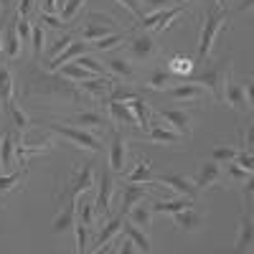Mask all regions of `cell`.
Wrapping results in <instances>:
<instances>
[{
  "instance_id": "cell-16",
  "label": "cell",
  "mask_w": 254,
  "mask_h": 254,
  "mask_svg": "<svg viewBox=\"0 0 254 254\" xmlns=\"http://www.w3.org/2000/svg\"><path fill=\"white\" fill-rule=\"evenodd\" d=\"M173 224L181 231H186V234H193V231H198L203 226V216L198 214V211H193V206H190V208H183V211H178V214H173Z\"/></svg>"
},
{
  "instance_id": "cell-47",
  "label": "cell",
  "mask_w": 254,
  "mask_h": 254,
  "mask_svg": "<svg viewBox=\"0 0 254 254\" xmlns=\"http://www.w3.org/2000/svg\"><path fill=\"white\" fill-rule=\"evenodd\" d=\"M132 97H135V92H132V89H122V87H117V89H115V87H112V92H110V97H107V99H115V102H130Z\"/></svg>"
},
{
  "instance_id": "cell-36",
  "label": "cell",
  "mask_w": 254,
  "mask_h": 254,
  "mask_svg": "<svg viewBox=\"0 0 254 254\" xmlns=\"http://www.w3.org/2000/svg\"><path fill=\"white\" fill-rule=\"evenodd\" d=\"M0 102H3L5 107L13 102V76L5 66H0Z\"/></svg>"
},
{
  "instance_id": "cell-45",
  "label": "cell",
  "mask_w": 254,
  "mask_h": 254,
  "mask_svg": "<svg viewBox=\"0 0 254 254\" xmlns=\"http://www.w3.org/2000/svg\"><path fill=\"white\" fill-rule=\"evenodd\" d=\"M79 66H84V69H89L92 74H104V66L97 61V59H92V56H87V54H81V56H76L74 59Z\"/></svg>"
},
{
  "instance_id": "cell-22",
  "label": "cell",
  "mask_w": 254,
  "mask_h": 254,
  "mask_svg": "<svg viewBox=\"0 0 254 254\" xmlns=\"http://www.w3.org/2000/svg\"><path fill=\"white\" fill-rule=\"evenodd\" d=\"M127 104H130V110H132L137 125L142 127V130H147V127H150V117H153V110H150V104H147V99L140 97V94H135Z\"/></svg>"
},
{
  "instance_id": "cell-21",
  "label": "cell",
  "mask_w": 254,
  "mask_h": 254,
  "mask_svg": "<svg viewBox=\"0 0 254 254\" xmlns=\"http://www.w3.org/2000/svg\"><path fill=\"white\" fill-rule=\"evenodd\" d=\"M224 102H229L237 112H249L252 110L249 104H247V99H244L242 84H237V81H226V87H224Z\"/></svg>"
},
{
  "instance_id": "cell-51",
  "label": "cell",
  "mask_w": 254,
  "mask_h": 254,
  "mask_svg": "<svg viewBox=\"0 0 254 254\" xmlns=\"http://www.w3.org/2000/svg\"><path fill=\"white\" fill-rule=\"evenodd\" d=\"M71 41H74V36H71V33H64V36L59 38V44H56V46L51 49V59H54V56H59V54H61L64 49H66V46L71 44Z\"/></svg>"
},
{
  "instance_id": "cell-29",
  "label": "cell",
  "mask_w": 254,
  "mask_h": 254,
  "mask_svg": "<svg viewBox=\"0 0 254 254\" xmlns=\"http://www.w3.org/2000/svg\"><path fill=\"white\" fill-rule=\"evenodd\" d=\"M3 51L8 59H20L23 54V46H20V38H18V31H15V23H8L5 26V41H3Z\"/></svg>"
},
{
  "instance_id": "cell-31",
  "label": "cell",
  "mask_w": 254,
  "mask_h": 254,
  "mask_svg": "<svg viewBox=\"0 0 254 254\" xmlns=\"http://www.w3.org/2000/svg\"><path fill=\"white\" fill-rule=\"evenodd\" d=\"M147 140L150 142H168V145H178L181 142V135L176 130H165L160 125H150V130H147Z\"/></svg>"
},
{
  "instance_id": "cell-46",
  "label": "cell",
  "mask_w": 254,
  "mask_h": 254,
  "mask_svg": "<svg viewBox=\"0 0 254 254\" xmlns=\"http://www.w3.org/2000/svg\"><path fill=\"white\" fill-rule=\"evenodd\" d=\"M38 20H41V23H46V26H51V28H56V31H61L64 26H66L61 18H56L54 13H44V10L38 13Z\"/></svg>"
},
{
  "instance_id": "cell-27",
  "label": "cell",
  "mask_w": 254,
  "mask_h": 254,
  "mask_svg": "<svg viewBox=\"0 0 254 254\" xmlns=\"http://www.w3.org/2000/svg\"><path fill=\"white\" fill-rule=\"evenodd\" d=\"M15 163V145H13V132H3L0 140V171H10Z\"/></svg>"
},
{
  "instance_id": "cell-32",
  "label": "cell",
  "mask_w": 254,
  "mask_h": 254,
  "mask_svg": "<svg viewBox=\"0 0 254 254\" xmlns=\"http://www.w3.org/2000/svg\"><path fill=\"white\" fill-rule=\"evenodd\" d=\"M107 69H110L115 76H122V79H135V66H132V61H127V59L110 56V59H107Z\"/></svg>"
},
{
  "instance_id": "cell-19",
  "label": "cell",
  "mask_w": 254,
  "mask_h": 254,
  "mask_svg": "<svg viewBox=\"0 0 254 254\" xmlns=\"http://www.w3.org/2000/svg\"><path fill=\"white\" fill-rule=\"evenodd\" d=\"M122 221H125V216L120 214L117 219H112V221H107V224H104V229L99 231V237H97V244L92 247V252H102V249H107V244L120 234V231H122Z\"/></svg>"
},
{
  "instance_id": "cell-15",
  "label": "cell",
  "mask_w": 254,
  "mask_h": 254,
  "mask_svg": "<svg viewBox=\"0 0 254 254\" xmlns=\"http://www.w3.org/2000/svg\"><path fill=\"white\" fill-rule=\"evenodd\" d=\"M221 176H224V171H221V163H216V160H208V163H203V168L198 171V176H196L193 186H196L198 190L211 188V186L221 183Z\"/></svg>"
},
{
  "instance_id": "cell-53",
  "label": "cell",
  "mask_w": 254,
  "mask_h": 254,
  "mask_svg": "<svg viewBox=\"0 0 254 254\" xmlns=\"http://www.w3.org/2000/svg\"><path fill=\"white\" fill-rule=\"evenodd\" d=\"M252 76H247L244 81H242V92H244V99H247V104H249V107H252Z\"/></svg>"
},
{
  "instance_id": "cell-49",
  "label": "cell",
  "mask_w": 254,
  "mask_h": 254,
  "mask_svg": "<svg viewBox=\"0 0 254 254\" xmlns=\"http://www.w3.org/2000/svg\"><path fill=\"white\" fill-rule=\"evenodd\" d=\"M234 163H237L239 168H244L247 173H252V150H239L237 158H234Z\"/></svg>"
},
{
  "instance_id": "cell-55",
  "label": "cell",
  "mask_w": 254,
  "mask_h": 254,
  "mask_svg": "<svg viewBox=\"0 0 254 254\" xmlns=\"http://www.w3.org/2000/svg\"><path fill=\"white\" fill-rule=\"evenodd\" d=\"M44 13H56L59 10V0H44V8H41Z\"/></svg>"
},
{
  "instance_id": "cell-30",
  "label": "cell",
  "mask_w": 254,
  "mask_h": 254,
  "mask_svg": "<svg viewBox=\"0 0 254 254\" xmlns=\"http://www.w3.org/2000/svg\"><path fill=\"white\" fill-rule=\"evenodd\" d=\"M26 168L23 171H15V173H0V201H3L10 190H15V188H20V183H23V178H26Z\"/></svg>"
},
{
  "instance_id": "cell-38",
  "label": "cell",
  "mask_w": 254,
  "mask_h": 254,
  "mask_svg": "<svg viewBox=\"0 0 254 254\" xmlns=\"http://www.w3.org/2000/svg\"><path fill=\"white\" fill-rule=\"evenodd\" d=\"M122 41H125V33H122V31H115V33H110V36L94 41L92 49H97V51H110V49H115V46H122Z\"/></svg>"
},
{
  "instance_id": "cell-20",
  "label": "cell",
  "mask_w": 254,
  "mask_h": 254,
  "mask_svg": "<svg viewBox=\"0 0 254 254\" xmlns=\"http://www.w3.org/2000/svg\"><path fill=\"white\" fill-rule=\"evenodd\" d=\"M125 216L130 219L135 226H140L142 231H147V229L153 226V208H150V206H145L142 201H137L135 206H130V211H127Z\"/></svg>"
},
{
  "instance_id": "cell-10",
  "label": "cell",
  "mask_w": 254,
  "mask_h": 254,
  "mask_svg": "<svg viewBox=\"0 0 254 254\" xmlns=\"http://www.w3.org/2000/svg\"><path fill=\"white\" fill-rule=\"evenodd\" d=\"M92 186H94V165L92 163H84L81 168H76V171H74L69 186H64V188H66L71 196H79V193H84V190H89Z\"/></svg>"
},
{
  "instance_id": "cell-5",
  "label": "cell",
  "mask_w": 254,
  "mask_h": 254,
  "mask_svg": "<svg viewBox=\"0 0 254 254\" xmlns=\"http://www.w3.org/2000/svg\"><path fill=\"white\" fill-rule=\"evenodd\" d=\"M183 8H186V5L178 3V5H173V8H165V10H153L150 15H142L137 23H140L142 31H163V28L171 26V20H173L176 15L183 13Z\"/></svg>"
},
{
  "instance_id": "cell-2",
  "label": "cell",
  "mask_w": 254,
  "mask_h": 254,
  "mask_svg": "<svg viewBox=\"0 0 254 254\" xmlns=\"http://www.w3.org/2000/svg\"><path fill=\"white\" fill-rule=\"evenodd\" d=\"M229 76H231V59H221L216 66L203 69L198 76H188V81H196V84H201V87H206L208 94H211V99L221 102L224 99V87H226Z\"/></svg>"
},
{
  "instance_id": "cell-48",
  "label": "cell",
  "mask_w": 254,
  "mask_h": 254,
  "mask_svg": "<svg viewBox=\"0 0 254 254\" xmlns=\"http://www.w3.org/2000/svg\"><path fill=\"white\" fill-rule=\"evenodd\" d=\"M117 3H120V5H125L127 10H130L135 20H140V18H142V5H140V0H117Z\"/></svg>"
},
{
  "instance_id": "cell-23",
  "label": "cell",
  "mask_w": 254,
  "mask_h": 254,
  "mask_svg": "<svg viewBox=\"0 0 254 254\" xmlns=\"http://www.w3.org/2000/svg\"><path fill=\"white\" fill-rule=\"evenodd\" d=\"M107 110H110V117L117 122V125H137L130 104L127 102H115V99H107Z\"/></svg>"
},
{
  "instance_id": "cell-52",
  "label": "cell",
  "mask_w": 254,
  "mask_h": 254,
  "mask_svg": "<svg viewBox=\"0 0 254 254\" xmlns=\"http://www.w3.org/2000/svg\"><path fill=\"white\" fill-rule=\"evenodd\" d=\"M31 8H33V0H20V3H18V10H15V15H20V18H28V15H31Z\"/></svg>"
},
{
  "instance_id": "cell-13",
  "label": "cell",
  "mask_w": 254,
  "mask_h": 254,
  "mask_svg": "<svg viewBox=\"0 0 254 254\" xmlns=\"http://www.w3.org/2000/svg\"><path fill=\"white\" fill-rule=\"evenodd\" d=\"M127 165V145L122 140L120 132H112V142H110V171L112 173H125Z\"/></svg>"
},
{
  "instance_id": "cell-33",
  "label": "cell",
  "mask_w": 254,
  "mask_h": 254,
  "mask_svg": "<svg viewBox=\"0 0 254 254\" xmlns=\"http://www.w3.org/2000/svg\"><path fill=\"white\" fill-rule=\"evenodd\" d=\"M127 181L130 183H147V186H153V171H150V160L147 158H140L137 165H135V171L127 176Z\"/></svg>"
},
{
  "instance_id": "cell-60",
  "label": "cell",
  "mask_w": 254,
  "mask_h": 254,
  "mask_svg": "<svg viewBox=\"0 0 254 254\" xmlns=\"http://www.w3.org/2000/svg\"><path fill=\"white\" fill-rule=\"evenodd\" d=\"M183 3H186V0H183Z\"/></svg>"
},
{
  "instance_id": "cell-7",
  "label": "cell",
  "mask_w": 254,
  "mask_h": 254,
  "mask_svg": "<svg viewBox=\"0 0 254 254\" xmlns=\"http://www.w3.org/2000/svg\"><path fill=\"white\" fill-rule=\"evenodd\" d=\"M150 198V190H147V183H120V201H122V206H120V214L125 216L127 211H130V206H135L137 201H147Z\"/></svg>"
},
{
  "instance_id": "cell-34",
  "label": "cell",
  "mask_w": 254,
  "mask_h": 254,
  "mask_svg": "<svg viewBox=\"0 0 254 254\" xmlns=\"http://www.w3.org/2000/svg\"><path fill=\"white\" fill-rule=\"evenodd\" d=\"M59 76H66V79H74V81H87V79H92L94 74H92L89 69L79 66L76 61H69V64H64V66L59 69Z\"/></svg>"
},
{
  "instance_id": "cell-17",
  "label": "cell",
  "mask_w": 254,
  "mask_h": 254,
  "mask_svg": "<svg viewBox=\"0 0 254 254\" xmlns=\"http://www.w3.org/2000/svg\"><path fill=\"white\" fill-rule=\"evenodd\" d=\"M160 183H165L168 188H173L176 193H181V196H188V198H196V186H193V181H188V178H183V176H178V173H165V176H160Z\"/></svg>"
},
{
  "instance_id": "cell-8",
  "label": "cell",
  "mask_w": 254,
  "mask_h": 254,
  "mask_svg": "<svg viewBox=\"0 0 254 254\" xmlns=\"http://www.w3.org/2000/svg\"><path fill=\"white\" fill-rule=\"evenodd\" d=\"M153 56H158L155 38L147 33V31L137 33V36L130 41V59H135V61H150Z\"/></svg>"
},
{
  "instance_id": "cell-11",
  "label": "cell",
  "mask_w": 254,
  "mask_h": 254,
  "mask_svg": "<svg viewBox=\"0 0 254 254\" xmlns=\"http://www.w3.org/2000/svg\"><path fill=\"white\" fill-rule=\"evenodd\" d=\"M81 84V92H87L89 97L94 99H107L112 87H115V79L110 74H99V76H92L87 81H79Z\"/></svg>"
},
{
  "instance_id": "cell-9",
  "label": "cell",
  "mask_w": 254,
  "mask_h": 254,
  "mask_svg": "<svg viewBox=\"0 0 254 254\" xmlns=\"http://www.w3.org/2000/svg\"><path fill=\"white\" fill-rule=\"evenodd\" d=\"M165 92L171 94L173 99H183V102H198V99L208 97V89L206 87H201V84H196V81H188V79L173 84V87H168Z\"/></svg>"
},
{
  "instance_id": "cell-37",
  "label": "cell",
  "mask_w": 254,
  "mask_h": 254,
  "mask_svg": "<svg viewBox=\"0 0 254 254\" xmlns=\"http://www.w3.org/2000/svg\"><path fill=\"white\" fill-rule=\"evenodd\" d=\"M173 84H178V79L160 69V71H155V74L150 76V81H147V87L155 89V92H165L168 87H173Z\"/></svg>"
},
{
  "instance_id": "cell-18",
  "label": "cell",
  "mask_w": 254,
  "mask_h": 254,
  "mask_svg": "<svg viewBox=\"0 0 254 254\" xmlns=\"http://www.w3.org/2000/svg\"><path fill=\"white\" fill-rule=\"evenodd\" d=\"M193 59H188L186 54H176L171 61H168V74L176 76L178 81H186L190 76V71H193Z\"/></svg>"
},
{
  "instance_id": "cell-39",
  "label": "cell",
  "mask_w": 254,
  "mask_h": 254,
  "mask_svg": "<svg viewBox=\"0 0 254 254\" xmlns=\"http://www.w3.org/2000/svg\"><path fill=\"white\" fill-rule=\"evenodd\" d=\"M44 38H46L44 23H33V31H31V49H33V56H36V59L44 54V46H46Z\"/></svg>"
},
{
  "instance_id": "cell-35",
  "label": "cell",
  "mask_w": 254,
  "mask_h": 254,
  "mask_svg": "<svg viewBox=\"0 0 254 254\" xmlns=\"http://www.w3.org/2000/svg\"><path fill=\"white\" fill-rule=\"evenodd\" d=\"M76 221H81V224H87L89 229L97 224V214H94V203L92 201H87V198H76Z\"/></svg>"
},
{
  "instance_id": "cell-24",
  "label": "cell",
  "mask_w": 254,
  "mask_h": 254,
  "mask_svg": "<svg viewBox=\"0 0 254 254\" xmlns=\"http://www.w3.org/2000/svg\"><path fill=\"white\" fill-rule=\"evenodd\" d=\"M252 239H254L252 216H242L239 231H237V239H234V249H237V252H252Z\"/></svg>"
},
{
  "instance_id": "cell-56",
  "label": "cell",
  "mask_w": 254,
  "mask_h": 254,
  "mask_svg": "<svg viewBox=\"0 0 254 254\" xmlns=\"http://www.w3.org/2000/svg\"><path fill=\"white\" fill-rule=\"evenodd\" d=\"M5 18H0V51H3V41H5Z\"/></svg>"
},
{
  "instance_id": "cell-43",
  "label": "cell",
  "mask_w": 254,
  "mask_h": 254,
  "mask_svg": "<svg viewBox=\"0 0 254 254\" xmlns=\"http://www.w3.org/2000/svg\"><path fill=\"white\" fill-rule=\"evenodd\" d=\"M8 112H10V120H13V125L18 127L20 132H23L26 127H28V115H26L23 110H20L15 102H10V104H8Z\"/></svg>"
},
{
  "instance_id": "cell-54",
  "label": "cell",
  "mask_w": 254,
  "mask_h": 254,
  "mask_svg": "<svg viewBox=\"0 0 254 254\" xmlns=\"http://www.w3.org/2000/svg\"><path fill=\"white\" fill-rule=\"evenodd\" d=\"M120 252H122V254H132V252H137V247H135V242H132L130 237H127V239L122 242V247H120Z\"/></svg>"
},
{
  "instance_id": "cell-6",
  "label": "cell",
  "mask_w": 254,
  "mask_h": 254,
  "mask_svg": "<svg viewBox=\"0 0 254 254\" xmlns=\"http://www.w3.org/2000/svg\"><path fill=\"white\" fill-rule=\"evenodd\" d=\"M112 171L110 168H102V176H99V193L94 201V214L97 219H104L110 214V203H112Z\"/></svg>"
},
{
  "instance_id": "cell-4",
  "label": "cell",
  "mask_w": 254,
  "mask_h": 254,
  "mask_svg": "<svg viewBox=\"0 0 254 254\" xmlns=\"http://www.w3.org/2000/svg\"><path fill=\"white\" fill-rule=\"evenodd\" d=\"M110 33H115V18L107 15V13H89L87 15V28L81 31V41L92 44V41H99Z\"/></svg>"
},
{
  "instance_id": "cell-25",
  "label": "cell",
  "mask_w": 254,
  "mask_h": 254,
  "mask_svg": "<svg viewBox=\"0 0 254 254\" xmlns=\"http://www.w3.org/2000/svg\"><path fill=\"white\" fill-rule=\"evenodd\" d=\"M122 229H125V234L130 237L132 242H135V247H137V252H153V244H150V237H147V231H142L140 226H135L132 221H122Z\"/></svg>"
},
{
  "instance_id": "cell-41",
  "label": "cell",
  "mask_w": 254,
  "mask_h": 254,
  "mask_svg": "<svg viewBox=\"0 0 254 254\" xmlns=\"http://www.w3.org/2000/svg\"><path fill=\"white\" fill-rule=\"evenodd\" d=\"M74 231H76V252L79 254H84V252H87L89 247V226L87 224H81V221H76L74 224Z\"/></svg>"
},
{
  "instance_id": "cell-59",
  "label": "cell",
  "mask_w": 254,
  "mask_h": 254,
  "mask_svg": "<svg viewBox=\"0 0 254 254\" xmlns=\"http://www.w3.org/2000/svg\"><path fill=\"white\" fill-rule=\"evenodd\" d=\"M64 3H66V0H59V10H61V8H64Z\"/></svg>"
},
{
  "instance_id": "cell-57",
  "label": "cell",
  "mask_w": 254,
  "mask_h": 254,
  "mask_svg": "<svg viewBox=\"0 0 254 254\" xmlns=\"http://www.w3.org/2000/svg\"><path fill=\"white\" fill-rule=\"evenodd\" d=\"M252 10V0H244V3L239 5V13H249Z\"/></svg>"
},
{
  "instance_id": "cell-28",
  "label": "cell",
  "mask_w": 254,
  "mask_h": 254,
  "mask_svg": "<svg viewBox=\"0 0 254 254\" xmlns=\"http://www.w3.org/2000/svg\"><path fill=\"white\" fill-rule=\"evenodd\" d=\"M69 125L81 127V130H92V127H102L104 125V115H99L97 110H87V112H79V115L69 117Z\"/></svg>"
},
{
  "instance_id": "cell-42",
  "label": "cell",
  "mask_w": 254,
  "mask_h": 254,
  "mask_svg": "<svg viewBox=\"0 0 254 254\" xmlns=\"http://www.w3.org/2000/svg\"><path fill=\"white\" fill-rule=\"evenodd\" d=\"M226 181L229 183H247V181H252V173H247L244 168H239L234 160L229 163V171H226Z\"/></svg>"
},
{
  "instance_id": "cell-14",
  "label": "cell",
  "mask_w": 254,
  "mask_h": 254,
  "mask_svg": "<svg viewBox=\"0 0 254 254\" xmlns=\"http://www.w3.org/2000/svg\"><path fill=\"white\" fill-rule=\"evenodd\" d=\"M158 117H160L163 122L171 125L178 135L190 137V115H188V112H183V110H160Z\"/></svg>"
},
{
  "instance_id": "cell-40",
  "label": "cell",
  "mask_w": 254,
  "mask_h": 254,
  "mask_svg": "<svg viewBox=\"0 0 254 254\" xmlns=\"http://www.w3.org/2000/svg\"><path fill=\"white\" fill-rule=\"evenodd\" d=\"M84 3H87V0H66L64 8H61V20L64 23H71V20L76 18V13L84 8Z\"/></svg>"
},
{
  "instance_id": "cell-12",
  "label": "cell",
  "mask_w": 254,
  "mask_h": 254,
  "mask_svg": "<svg viewBox=\"0 0 254 254\" xmlns=\"http://www.w3.org/2000/svg\"><path fill=\"white\" fill-rule=\"evenodd\" d=\"M92 49V44H87V41H71V44L64 49L59 56H54L51 61H49V69L51 71H59L64 64H69V61H74L76 56H81V54H87Z\"/></svg>"
},
{
  "instance_id": "cell-1",
  "label": "cell",
  "mask_w": 254,
  "mask_h": 254,
  "mask_svg": "<svg viewBox=\"0 0 254 254\" xmlns=\"http://www.w3.org/2000/svg\"><path fill=\"white\" fill-rule=\"evenodd\" d=\"M229 28V13L226 10H214L206 13V20L201 26V36H198V49H196V61H206L211 56V49H214L216 36Z\"/></svg>"
},
{
  "instance_id": "cell-58",
  "label": "cell",
  "mask_w": 254,
  "mask_h": 254,
  "mask_svg": "<svg viewBox=\"0 0 254 254\" xmlns=\"http://www.w3.org/2000/svg\"><path fill=\"white\" fill-rule=\"evenodd\" d=\"M216 3H219V5H221V8L226 10V5H229V0H216Z\"/></svg>"
},
{
  "instance_id": "cell-26",
  "label": "cell",
  "mask_w": 254,
  "mask_h": 254,
  "mask_svg": "<svg viewBox=\"0 0 254 254\" xmlns=\"http://www.w3.org/2000/svg\"><path fill=\"white\" fill-rule=\"evenodd\" d=\"M193 206V198H188V196H181V198H173V201H158V203H153L150 208H153V214H178V211H183V208H190Z\"/></svg>"
},
{
  "instance_id": "cell-3",
  "label": "cell",
  "mask_w": 254,
  "mask_h": 254,
  "mask_svg": "<svg viewBox=\"0 0 254 254\" xmlns=\"http://www.w3.org/2000/svg\"><path fill=\"white\" fill-rule=\"evenodd\" d=\"M49 127H51L56 135H61L64 140H71L74 145L84 147V150H89V153H102V142H99L92 132L81 130V127H74V125H56V122H51Z\"/></svg>"
},
{
  "instance_id": "cell-50",
  "label": "cell",
  "mask_w": 254,
  "mask_h": 254,
  "mask_svg": "<svg viewBox=\"0 0 254 254\" xmlns=\"http://www.w3.org/2000/svg\"><path fill=\"white\" fill-rule=\"evenodd\" d=\"M145 3H147V8H150V10H165V8L178 5V0H145Z\"/></svg>"
},
{
  "instance_id": "cell-44",
  "label": "cell",
  "mask_w": 254,
  "mask_h": 254,
  "mask_svg": "<svg viewBox=\"0 0 254 254\" xmlns=\"http://www.w3.org/2000/svg\"><path fill=\"white\" fill-rule=\"evenodd\" d=\"M237 147H224V145H219V147H214L211 150V160H216V163H231L237 158Z\"/></svg>"
}]
</instances>
